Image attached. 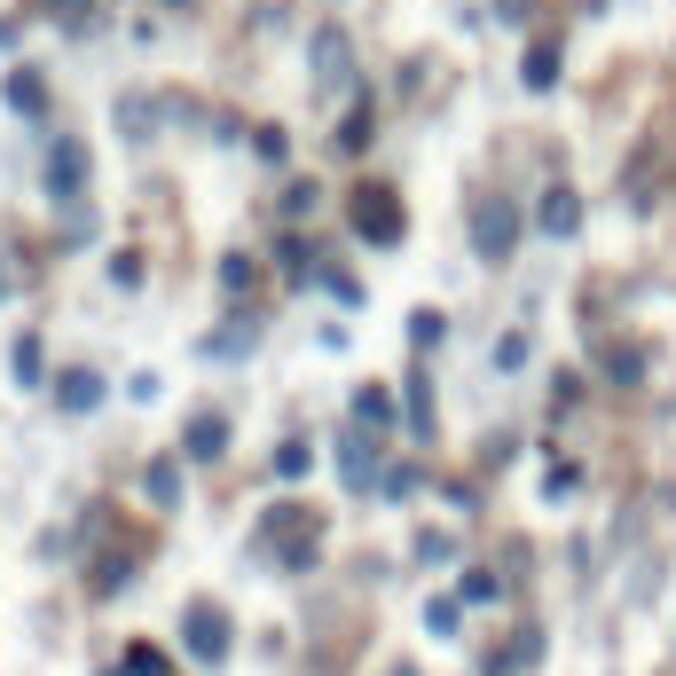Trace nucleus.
<instances>
[{
	"label": "nucleus",
	"mask_w": 676,
	"mask_h": 676,
	"mask_svg": "<svg viewBox=\"0 0 676 676\" xmlns=\"http://www.w3.org/2000/svg\"><path fill=\"white\" fill-rule=\"evenodd\" d=\"M409 495H417V472L393 464V472H386V503H409Z\"/></svg>",
	"instance_id": "a878e982"
},
{
	"label": "nucleus",
	"mask_w": 676,
	"mask_h": 676,
	"mask_svg": "<svg viewBox=\"0 0 676 676\" xmlns=\"http://www.w3.org/2000/svg\"><path fill=\"white\" fill-rule=\"evenodd\" d=\"M472 252H480V260H512V252H520V205L503 190L472 197Z\"/></svg>",
	"instance_id": "f257e3e1"
},
{
	"label": "nucleus",
	"mask_w": 676,
	"mask_h": 676,
	"mask_svg": "<svg viewBox=\"0 0 676 676\" xmlns=\"http://www.w3.org/2000/svg\"><path fill=\"white\" fill-rule=\"evenodd\" d=\"M276 472H284V480L315 472V449H307V441H284V449H276Z\"/></svg>",
	"instance_id": "412c9836"
},
{
	"label": "nucleus",
	"mask_w": 676,
	"mask_h": 676,
	"mask_svg": "<svg viewBox=\"0 0 676 676\" xmlns=\"http://www.w3.org/2000/svg\"><path fill=\"white\" fill-rule=\"evenodd\" d=\"M520 79H528L535 95H551V88H559V48H551V40H535V48H528V63H520Z\"/></svg>",
	"instance_id": "ddd939ff"
},
{
	"label": "nucleus",
	"mask_w": 676,
	"mask_h": 676,
	"mask_svg": "<svg viewBox=\"0 0 676 676\" xmlns=\"http://www.w3.org/2000/svg\"><path fill=\"white\" fill-rule=\"evenodd\" d=\"M182 457H190V464H213V457H228V417H221V409L190 417V433H182Z\"/></svg>",
	"instance_id": "0eeeda50"
},
{
	"label": "nucleus",
	"mask_w": 676,
	"mask_h": 676,
	"mask_svg": "<svg viewBox=\"0 0 676 676\" xmlns=\"http://www.w3.org/2000/svg\"><path fill=\"white\" fill-rule=\"evenodd\" d=\"M9 103H17L24 119H40V111H48V88H40V71H9Z\"/></svg>",
	"instance_id": "4468645a"
},
{
	"label": "nucleus",
	"mask_w": 676,
	"mask_h": 676,
	"mask_svg": "<svg viewBox=\"0 0 676 676\" xmlns=\"http://www.w3.org/2000/svg\"><path fill=\"white\" fill-rule=\"evenodd\" d=\"M9 362H17V386H40V338H32V330L17 338V355H9Z\"/></svg>",
	"instance_id": "6ab92c4d"
},
{
	"label": "nucleus",
	"mask_w": 676,
	"mask_h": 676,
	"mask_svg": "<svg viewBox=\"0 0 676 676\" xmlns=\"http://www.w3.org/2000/svg\"><path fill=\"white\" fill-rule=\"evenodd\" d=\"M426 629H433V637H457V598H433V606H426Z\"/></svg>",
	"instance_id": "5701e85b"
},
{
	"label": "nucleus",
	"mask_w": 676,
	"mask_h": 676,
	"mask_svg": "<svg viewBox=\"0 0 676 676\" xmlns=\"http://www.w3.org/2000/svg\"><path fill=\"white\" fill-rule=\"evenodd\" d=\"M79 190H88V142H79V134H55V142H48V197L71 205Z\"/></svg>",
	"instance_id": "39448f33"
},
{
	"label": "nucleus",
	"mask_w": 676,
	"mask_h": 676,
	"mask_svg": "<svg viewBox=\"0 0 676 676\" xmlns=\"http://www.w3.org/2000/svg\"><path fill=\"white\" fill-rule=\"evenodd\" d=\"M338 472H347V495H362V488L378 480V449H370L362 433H347V441H338Z\"/></svg>",
	"instance_id": "9b49d317"
},
{
	"label": "nucleus",
	"mask_w": 676,
	"mask_h": 676,
	"mask_svg": "<svg viewBox=\"0 0 676 676\" xmlns=\"http://www.w3.org/2000/svg\"><path fill=\"white\" fill-rule=\"evenodd\" d=\"M449 551H457V543H449V535H433V528L417 535V559H426V566H433V559H449Z\"/></svg>",
	"instance_id": "c85d7f7f"
},
{
	"label": "nucleus",
	"mask_w": 676,
	"mask_h": 676,
	"mask_svg": "<svg viewBox=\"0 0 676 676\" xmlns=\"http://www.w3.org/2000/svg\"><path fill=\"white\" fill-rule=\"evenodd\" d=\"M142 495L157 503V512H174V503H182V449L150 457V472H142Z\"/></svg>",
	"instance_id": "1a4fd4ad"
},
{
	"label": "nucleus",
	"mask_w": 676,
	"mask_h": 676,
	"mask_svg": "<svg viewBox=\"0 0 676 676\" xmlns=\"http://www.w3.org/2000/svg\"><path fill=\"white\" fill-rule=\"evenodd\" d=\"M574 480H582V472H574V464H551V480H543V495H551V503H559V495H574Z\"/></svg>",
	"instance_id": "bb28decb"
},
{
	"label": "nucleus",
	"mask_w": 676,
	"mask_h": 676,
	"mask_svg": "<svg viewBox=\"0 0 676 676\" xmlns=\"http://www.w3.org/2000/svg\"><path fill=\"white\" fill-rule=\"evenodd\" d=\"M441 330H449V322H441L433 307H417V315H409V347H441Z\"/></svg>",
	"instance_id": "aec40b11"
},
{
	"label": "nucleus",
	"mask_w": 676,
	"mask_h": 676,
	"mask_svg": "<svg viewBox=\"0 0 676 676\" xmlns=\"http://www.w3.org/2000/svg\"><path fill=\"white\" fill-rule=\"evenodd\" d=\"M252 338H260L252 322H228V330H213V338H205V355H252Z\"/></svg>",
	"instance_id": "dca6fc26"
},
{
	"label": "nucleus",
	"mask_w": 676,
	"mask_h": 676,
	"mask_svg": "<svg viewBox=\"0 0 676 676\" xmlns=\"http://www.w3.org/2000/svg\"><path fill=\"white\" fill-rule=\"evenodd\" d=\"M157 9H190V0H157Z\"/></svg>",
	"instance_id": "7c9ffc66"
},
{
	"label": "nucleus",
	"mask_w": 676,
	"mask_h": 676,
	"mask_svg": "<svg viewBox=\"0 0 676 676\" xmlns=\"http://www.w3.org/2000/svg\"><path fill=\"white\" fill-rule=\"evenodd\" d=\"M355 228H362L370 244H401L409 213H401V197H393L386 182H362V190H355Z\"/></svg>",
	"instance_id": "f03ea898"
},
{
	"label": "nucleus",
	"mask_w": 676,
	"mask_h": 676,
	"mask_svg": "<svg viewBox=\"0 0 676 676\" xmlns=\"http://www.w3.org/2000/svg\"><path fill=\"white\" fill-rule=\"evenodd\" d=\"M103 370H63L55 378V409H71V417H88V409H103Z\"/></svg>",
	"instance_id": "6e6552de"
},
{
	"label": "nucleus",
	"mask_w": 676,
	"mask_h": 676,
	"mask_svg": "<svg viewBox=\"0 0 676 676\" xmlns=\"http://www.w3.org/2000/svg\"><path fill=\"white\" fill-rule=\"evenodd\" d=\"M401 401H409V441H433V433H441V426H433V378H426V370H409Z\"/></svg>",
	"instance_id": "9d476101"
},
{
	"label": "nucleus",
	"mask_w": 676,
	"mask_h": 676,
	"mask_svg": "<svg viewBox=\"0 0 676 676\" xmlns=\"http://www.w3.org/2000/svg\"><path fill=\"white\" fill-rule=\"evenodd\" d=\"M182 645H190V660H205V668H221V660H228V614L197 598V606L182 614Z\"/></svg>",
	"instance_id": "20e7f679"
},
{
	"label": "nucleus",
	"mask_w": 676,
	"mask_h": 676,
	"mask_svg": "<svg viewBox=\"0 0 676 676\" xmlns=\"http://www.w3.org/2000/svg\"><path fill=\"white\" fill-rule=\"evenodd\" d=\"M126 668H134V676H165V660H157V645H134V653H126Z\"/></svg>",
	"instance_id": "cd10ccee"
},
{
	"label": "nucleus",
	"mask_w": 676,
	"mask_h": 676,
	"mask_svg": "<svg viewBox=\"0 0 676 676\" xmlns=\"http://www.w3.org/2000/svg\"><path fill=\"white\" fill-rule=\"evenodd\" d=\"M606 378H614V386H637V378H645V355H637V347H614V355H606Z\"/></svg>",
	"instance_id": "a211bd4d"
},
{
	"label": "nucleus",
	"mask_w": 676,
	"mask_h": 676,
	"mask_svg": "<svg viewBox=\"0 0 676 676\" xmlns=\"http://www.w3.org/2000/svg\"><path fill=\"white\" fill-rule=\"evenodd\" d=\"M9 291H17V268H9V260H0V307H9Z\"/></svg>",
	"instance_id": "c756f323"
},
{
	"label": "nucleus",
	"mask_w": 676,
	"mask_h": 676,
	"mask_svg": "<svg viewBox=\"0 0 676 676\" xmlns=\"http://www.w3.org/2000/svg\"><path fill=\"white\" fill-rule=\"evenodd\" d=\"M150 111H157L150 95H126V103H119V119H126V142H150V134H157V119H150Z\"/></svg>",
	"instance_id": "2eb2a0df"
},
{
	"label": "nucleus",
	"mask_w": 676,
	"mask_h": 676,
	"mask_svg": "<svg viewBox=\"0 0 676 676\" xmlns=\"http://www.w3.org/2000/svg\"><path fill=\"white\" fill-rule=\"evenodd\" d=\"M495 590H503V582H495L488 566H472V574H464V598H472V606H488V598H495Z\"/></svg>",
	"instance_id": "b1692460"
},
{
	"label": "nucleus",
	"mask_w": 676,
	"mask_h": 676,
	"mask_svg": "<svg viewBox=\"0 0 676 676\" xmlns=\"http://www.w3.org/2000/svg\"><path fill=\"white\" fill-rule=\"evenodd\" d=\"M103 676H126V668H103Z\"/></svg>",
	"instance_id": "2f4dec72"
},
{
	"label": "nucleus",
	"mask_w": 676,
	"mask_h": 676,
	"mask_svg": "<svg viewBox=\"0 0 676 676\" xmlns=\"http://www.w3.org/2000/svg\"><path fill=\"white\" fill-rule=\"evenodd\" d=\"M355 426H370V433L393 426V393L386 386H355Z\"/></svg>",
	"instance_id": "f8f14e48"
},
{
	"label": "nucleus",
	"mask_w": 676,
	"mask_h": 676,
	"mask_svg": "<svg viewBox=\"0 0 676 676\" xmlns=\"http://www.w3.org/2000/svg\"><path fill=\"white\" fill-rule=\"evenodd\" d=\"M535 228H543V236H559V244H566V236H574V228H582V197H574V190H566V182H551V190H543V205H535Z\"/></svg>",
	"instance_id": "423d86ee"
},
{
	"label": "nucleus",
	"mask_w": 676,
	"mask_h": 676,
	"mask_svg": "<svg viewBox=\"0 0 676 676\" xmlns=\"http://www.w3.org/2000/svg\"><path fill=\"white\" fill-rule=\"evenodd\" d=\"M393 676H417V668H393Z\"/></svg>",
	"instance_id": "473e14b6"
},
{
	"label": "nucleus",
	"mask_w": 676,
	"mask_h": 676,
	"mask_svg": "<svg viewBox=\"0 0 676 676\" xmlns=\"http://www.w3.org/2000/svg\"><path fill=\"white\" fill-rule=\"evenodd\" d=\"M370 126H378V119H370V111H355L347 126H338V150H362V142H370Z\"/></svg>",
	"instance_id": "393cba45"
},
{
	"label": "nucleus",
	"mask_w": 676,
	"mask_h": 676,
	"mask_svg": "<svg viewBox=\"0 0 676 676\" xmlns=\"http://www.w3.org/2000/svg\"><path fill=\"white\" fill-rule=\"evenodd\" d=\"M221 291H252V260H244V252H228V260H221Z\"/></svg>",
	"instance_id": "4be33fe9"
},
{
	"label": "nucleus",
	"mask_w": 676,
	"mask_h": 676,
	"mask_svg": "<svg viewBox=\"0 0 676 676\" xmlns=\"http://www.w3.org/2000/svg\"><path fill=\"white\" fill-rule=\"evenodd\" d=\"M495 370H503V378L528 370V330H503V338H495Z\"/></svg>",
	"instance_id": "f3484780"
},
{
	"label": "nucleus",
	"mask_w": 676,
	"mask_h": 676,
	"mask_svg": "<svg viewBox=\"0 0 676 676\" xmlns=\"http://www.w3.org/2000/svg\"><path fill=\"white\" fill-rule=\"evenodd\" d=\"M355 88V48L338 24H315V95H347Z\"/></svg>",
	"instance_id": "7ed1b4c3"
}]
</instances>
